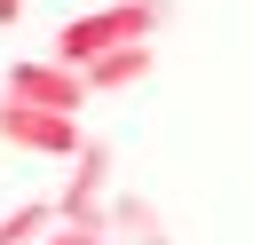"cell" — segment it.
<instances>
[{
  "label": "cell",
  "mask_w": 253,
  "mask_h": 245,
  "mask_svg": "<svg viewBox=\"0 0 253 245\" xmlns=\"http://www.w3.org/2000/svg\"><path fill=\"white\" fill-rule=\"evenodd\" d=\"M47 205H55V229H95V237H103V205H111V142L87 134V150L71 158V182H63ZM103 245H111V237H103Z\"/></svg>",
  "instance_id": "7a4b0ae2"
},
{
  "label": "cell",
  "mask_w": 253,
  "mask_h": 245,
  "mask_svg": "<svg viewBox=\"0 0 253 245\" xmlns=\"http://www.w3.org/2000/svg\"><path fill=\"white\" fill-rule=\"evenodd\" d=\"M158 245H166V237H158Z\"/></svg>",
  "instance_id": "8fae6325"
},
{
  "label": "cell",
  "mask_w": 253,
  "mask_h": 245,
  "mask_svg": "<svg viewBox=\"0 0 253 245\" xmlns=\"http://www.w3.org/2000/svg\"><path fill=\"white\" fill-rule=\"evenodd\" d=\"M166 16H174V0H103V8H87V16H63V32H55V63L63 71H87V63H103V55H119V47H150L158 32H166Z\"/></svg>",
  "instance_id": "6da1fadb"
},
{
  "label": "cell",
  "mask_w": 253,
  "mask_h": 245,
  "mask_svg": "<svg viewBox=\"0 0 253 245\" xmlns=\"http://www.w3.org/2000/svg\"><path fill=\"white\" fill-rule=\"evenodd\" d=\"M150 71H158V55H150V47H119V55L87 63L79 79H87V95H126V87H142Z\"/></svg>",
  "instance_id": "8992f818"
},
{
  "label": "cell",
  "mask_w": 253,
  "mask_h": 245,
  "mask_svg": "<svg viewBox=\"0 0 253 245\" xmlns=\"http://www.w3.org/2000/svg\"><path fill=\"white\" fill-rule=\"evenodd\" d=\"M0 24H24V0H0Z\"/></svg>",
  "instance_id": "9c48e42d"
},
{
  "label": "cell",
  "mask_w": 253,
  "mask_h": 245,
  "mask_svg": "<svg viewBox=\"0 0 253 245\" xmlns=\"http://www.w3.org/2000/svg\"><path fill=\"white\" fill-rule=\"evenodd\" d=\"M95 8H103V0H95Z\"/></svg>",
  "instance_id": "30bf717a"
},
{
  "label": "cell",
  "mask_w": 253,
  "mask_h": 245,
  "mask_svg": "<svg viewBox=\"0 0 253 245\" xmlns=\"http://www.w3.org/2000/svg\"><path fill=\"white\" fill-rule=\"evenodd\" d=\"M0 142H8V150H24V158H79V150H87V126L0 95Z\"/></svg>",
  "instance_id": "277c9868"
},
{
  "label": "cell",
  "mask_w": 253,
  "mask_h": 245,
  "mask_svg": "<svg viewBox=\"0 0 253 245\" xmlns=\"http://www.w3.org/2000/svg\"><path fill=\"white\" fill-rule=\"evenodd\" d=\"M55 229V205H8L0 213V245H40Z\"/></svg>",
  "instance_id": "52a82bcc"
},
{
  "label": "cell",
  "mask_w": 253,
  "mask_h": 245,
  "mask_svg": "<svg viewBox=\"0 0 253 245\" xmlns=\"http://www.w3.org/2000/svg\"><path fill=\"white\" fill-rule=\"evenodd\" d=\"M0 95H8V103H32V111H55V119H79V111L95 103V95H87V79H79V71H63L55 55H24V63H8Z\"/></svg>",
  "instance_id": "3957f363"
},
{
  "label": "cell",
  "mask_w": 253,
  "mask_h": 245,
  "mask_svg": "<svg viewBox=\"0 0 253 245\" xmlns=\"http://www.w3.org/2000/svg\"><path fill=\"white\" fill-rule=\"evenodd\" d=\"M40 245H103V237H95V229H47Z\"/></svg>",
  "instance_id": "ba28073f"
},
{
  "label": "cell",
  "mask_w": 253,
  "mask_h": 245,
  "mask_svg": "<svg viewBox=\"0 0 253 245\" xmlns=\"http://www.w3.org/2000/svg\"><path fill=\"white\" fill-rule=\"evenodd\" d=\"M103 237H111V245H158L166 229H158V205H150V198L111 190V205H103Z\"/></svg>",
  "instance_id": "5b68a950"
}]
</instances>
